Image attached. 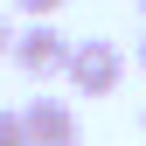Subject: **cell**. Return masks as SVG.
Wrapping results in <instances>:
<instances>
[{
  "label": "cell",
  "mask_w": 146,
  "mask_h": 146,
  "mask_svg": "<svg viewBox=\"0 0 146 146\" xmlns=\"http://www.w3.org/2000/svg\"><path fill=\"white\" fill-rule=\"evenodd\" d=\"M70 90L77 98H111L118 90V77H125V49L111 42V35H84L77 49H70Z\"/></svg>",
  "instance_id": "6da1fadb"
},
{
  "label": "cell",
  "mask_w": 146,
  "mask_h": 146,
  "mask_svg": "<svg viewBox=\"0 0 146 146\" xmlns=\"http://www.w3.org/2000/svg\"><path fill=\"white\" fill-rule=\"evenodd\" d=\"M70 49H77V42H70L56 21H28L21 35H14V70L35 77V84H42V77H63V70H70Z\"/></svg>",
  "instance_id": "7a4b0ae2"
},
{
  "label": "cell",
  "mask_w": 146,
  "mask_h": 146,
  "mask_svg": "<svg viewBox=\"0 0 146 146\" xmlns=\"http://www.w3.org/2000/svg\"><path fill=\"white\" fill-rule=\"evenodd\" d=\"M21 125H28V146H77V111L70 98H28L21 104Z\"/></svg>",
  "instance_id": "3957f363"
},
{
  "label": "cell",
  "mask_w": 146,
  "mask_h": 146,
  "mask_svg": "<svg viewBox=\"0 0 146 146\" xmlns=\"http://www.w3.org/2000/svg\"><path fill=\"white\" fill-rule=\"evenodd\" d=\"M0 146H28V125H21V111H0Z\"/></svg>",
  "instance_id": "277c9868"
},
{
  "label": "cell",
  "mask_w": 146,
  "mask_h": 146,
  "mask_svg": "<svg viewBox=\"0 0 146 146\" xmlns=\"http://www.w3.org/2000/svg\"><path fill=\"white\" fill-rule=\"evenodd\" d=\"M14 7H21V14H28V21H49V14H56V7H63V0H14Z\"/></svg>",
  "instance_id": "5b68a950"
},
{
  "label": "cell",
  "mask_w": 146,
  "mask_h": 146,
  "mask_svg": "<svg viewBox=\"0 0 146 146\" xmlns=\"http://www.w3.org/2000/svg\"><path fill=\"white\" fill-rule=\"evenodd\" d=\"M0 56H14V28H7V14H0Z\"/></svg>",
  "instance_id": "8992f818"
},
{
  "label": "cell",
  "mask_w": 146,
  "mask_h": 146,
  "mask_svg": "<svg viewBox=\"0 0 146 146\" xmlns=\"http://www.w3.org/2000/svg\"><path fill=\"white\" fill-rule=\"evenodd\" d=\"M139 70H146V35H139Z\"/></svg>",
  "instance_id": "52a82bcc"
},
{
  "label": "cell",
  "mask_w": 146,
  "mask_h": 146,
  "mask_svg": "<svg viewBox=\"0 0 146 146\" xmlns=\"http://www.w3.org/2000/svg\"><path fill=\"white\" fill-rule=\"evenodd\" d=\"M139 125H146V111H139Z\"/></svg>",
  "instance_id": "ba28073f"
},
{
  "label": "cell",
  "mask_w": 146,
  "mask_h": 146,
  "mask_svg": "<svg viewBox=\"0 0 146 146\" xmlns=\"http://www.w3.org/2000/svg\"><path fill=\"white\" fill-rule=\"evenodd\" d=\"M139 7H146V0H139Z\"/></svg>",
  "instance_id": "9c48e42d"
}]
</instances>
